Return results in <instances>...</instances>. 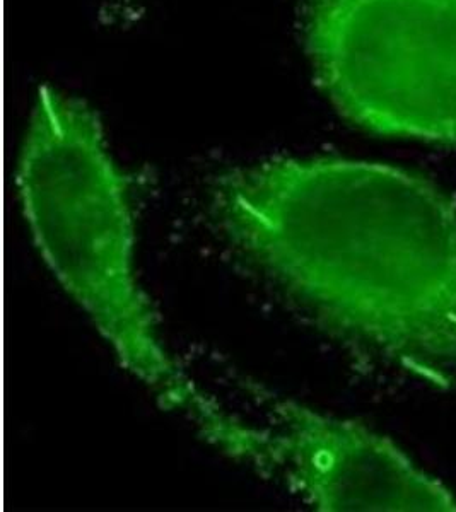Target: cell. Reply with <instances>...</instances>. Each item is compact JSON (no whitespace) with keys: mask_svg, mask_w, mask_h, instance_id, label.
<instances>
[{"mask_svg":"<svg viewBox=\"0 0 456 512\" xmlns=\"http://www.w3.org/2000/svg\"><path fill=\"white\" fill-rule=\"evenodd\" d=\"M211 212L318 323L456 391V205L433 181L390 164L275 159L219 176Z\"/></svg>","mask_w":456,"mask_h":512,"instance_id":"6da1fadb","label":"cell"},{"mask_svg":"<svg viewBox=\"0 0 456 512\" xmlns=\"http://www.w3.org/2000/svg\"><path fill=\"white\" fill-rule=\"evenodd\" d=\"M24 216L60 286L93 321L120 366L205 436L228 412L171 359L135 270L129 180L100 118L81 99L41 88L18 168Z\"/></svg>","mask_w":456,"mask_h":512,"instance_id":"7a4b0ae2","label":"cell"},{"mask_svg":"<svg viewBox=\"0 0 456 512\" xmlns=\"http://www.w3.org/2000/svg\"><path fill=\"white\" fill-rule=\"evenodd\" d=\"M306 40L345 118L456 147V0H311Z\"/></svg>","mask_w":456,"mask_h":512,"instance_id":"3957f363","label":"cell"},{"mask_svg":"<svg viewBox=\"0 0 456 512\" xmlns=\"http://www.w3.org/2000/svg\"><path fill=\"white\" fill-rule=\"evenodd\" d=\"M264 400L269 427L240 420L219 449L281 477L316 511H456L451 490L366 425Z\"/></svg>","mask_w":456,"mask_h":512,"instance_id":"277c9868","label":"cell"}]
</instances>
